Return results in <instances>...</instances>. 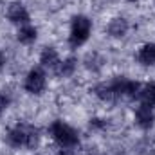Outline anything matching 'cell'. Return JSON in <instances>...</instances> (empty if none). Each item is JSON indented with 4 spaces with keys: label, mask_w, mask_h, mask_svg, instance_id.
I'll use <instances>...</instances> for the list:
<instances>
[{
    "label": "cell",
    "mask_w": 155,
    "mask_h": 155,
    "mask_svg": "<svg viewBox=\"0 0 155 155\" xmlns=\"http://www.w3.org/2000/svg\"><path fill=\"white\" fill-rule=\"evenodd\" d=\"M126 2H137V0H126Z\"/></svg>",
    "instance_id": "ffe728a7"
},
{
    "label": "cell",
    "mask_w": 155,
    "mask_h": 155,
    "mask_svg": "<svg viewBox=\"0 0 155 155\" xmlns=\"http://www.w3.org/2000/svg\"><path fill=\"white\" fill-rule=\"evenodd\" d=\"M40 139H41V135H40L38 126H35L31 123H16L5 134V143L11 148L35 150V148H38Z\"/></svg>",
    "instance_id": "6da1fadb"
},
{
    "label": "cell",
    "mask_w": 155,
    "mask_h": 155,
    "mask_svg": "<svg viewBox=\"0 0 155 155\" xmlns=\"http://www.w3.org/2000/svg\"><path fill=\"white\" fill-rule=\"evenodd\" d=\"M16 40H18L22 45H33V43L38 40V29H36L33 24L20 25L18 31H16Z\"/></svg>",
    "instance_id": "4fadbf2b"
},
{
    "label": "cell",
    "mask_w": 155,
    "mask_h": 155,
    "mask_svg": "<svg viewBox=\"0 0 155 155\" xmlns=\"http://www.w3.org/2000/svg\"><path fill=\"white\" fill-rule=\"evenodd\" d=\"M153 5H155V0H153Z\"/></svg>",
    "instance_id": "7402d4cb"
},
{
    "label": "cell",
    "mask_w": 155,
    "mask_h": 155,
    "mask_svg": "<svg viewBox=\"0 0 155 155\" xmlns=\"http://www.w3.org/2000/svg\"><path fill=\"white\" fill-rule=\"evenodd\" d=\"M76 71H78V58L76 56H67L60 61V65L56 69V74L60 78H71L74 76Z\"/></svg>",
    "instance_id": "5bb4252c"
},
{
    "label": "cell",
    "mask_w": 155,
    "mask_h": 155,
    "mask_svg": "<svg viewBox=\"0 0 155 155\" xmlns=\"http://www.w3.org/2000/svg\"><path fill=\"white\" fill-rule=\"evenodd\" d=\"M61 58H60V52L54 49V47H43L41 52H40V67H43L45 71H54L58 69Z\"/></svg>",
    "instance_id": "30bf717a"
},
{
    "label": "cell",
    "mask_w": 155,
    "mask_h": 155,
    "mask_svg": "<svg viewBox=\"0 0 155 155\" xmlns=\"http://www.w3.org/2000/svg\"><path fill=\"white\" fill-rule=\"evenodd\" d=\"M134 121L135 124L141 128V130H152L155 124V110L153 107H148V105H143L139 103V107L135 108L134 112Z\"/></svg>",
    "instance_id": "52a82bcc"
},
{
    "label": "cell",
    "mask_w": 155,
    "mask_h": 155,
    "mask_svg": "<svg viewBox=\"0 0 155 155\" xmlns=\"http://www.w3.org/2000/svg\"><path fill=\"white\" fill-rule=\"evenodd\" d=\"M96 155H105V153H96Z\"/></svg>",
    "instance_id": "44dd1931"
},
{
    "label": "cell",
    "mask_w": 155,
    "mask_h": 155,
    "mask_svg": "<svg viewBox=\"0 0 155 155\" xmlns=\"http://www.w3.org/2000/svg\"><path fill=\"white\" fill-rule=\"evenodd\" d=\"M51 139L60 146V148H74L79 144V134L74 126H71L69 123L56 119L52 121L51 128H49Z\"/></svg>",
    "instance_id": "3957f363"
},
{
    "label": "cell",
    "mask_w": 155,
    "mask_h": 155,
    "mask_svg": "<svg viewBox=\"0 0 155 155\" xmlns=\"http://www.w3.org/2000/svg\"><path fill=\"white\" fill-rule=\"evenodd\" d=\"M90 92L99 99V101H105V103H112V101H116V94H114V88H112V85H110V81L107 83V81H99V83H96V85H92L90 87Z\"/></svg>",
    "instance_id": "7c38bea8"
},
{
    "label": "cell",
    "mask_w": 155,
    "mask_h": 155,
    "mask_svg": "<svg viewBox=\"0 0 155 155\" xmlns=\"http://www.w3.org/2000/svg\"><path fill=\"white\" fill-rule=\"evenodd\" d=\"M128 31H130V22L124 16H114L107 25V35L114 40L124 38L128 35Z\"/></svg>",
    "instance_id": "9c48e42d"
},
{
    "label": "cell",
    "mask_w": 155,
    "mask_h": 155,
    "mask_svg": "<svg viewBox=\"0 0 155 155\" xmlns=\"http://www.w3.org/2000/svg\"><path fill=\"white\" fill-rule=\"evenodd\" d=\"M5 18L13 24V25H25V24H31V15L27 11V7L22 4V2H11L5 9Z\"/></svg>",
    "instance_id": "8992f818"
},
{
    "label": "cell",
    "mask_w": 155,
    "mask_h": 155,
    "mask_svg": "<svg viewBox=\"0 0 155 155\" xmlns=\"http://www.w3.org/2000/svg\"><path fill=\"white\" fill-rule=\"evenodd\" d=\"M9 105H11V96L5 90H0V117L5 114V110L9 108Z\"/></svg>",
    "instance_id": "e0dca14e"
},
{
    "label": "cell",
    "mask_w": 155,
    "mask_h": 155,
    "mask_svg": "<svg viewBox=\"0 0 155 155\" xmlns=\"http://www.w3.org/2000/svg\"><path fill=\"white\" fill-rule=\"evenodd\" d=\"M81 63H83V67H85L88 72H92V74H99V72L103 71L105 63H107V58H105L99 51H88V52L83 56Z\"/></svg>",
    "instance_id": "ba28073f"
},
{
    "label": "cell",
    "mask_w": 155,
    "mask_h": 155,
    "mask_svg": "<svg viewBox=\"0 0 155 155\" xmlns=\"http://www.w3.org/2000/svg\"><path fill=\"white\" fill-rule=\"evenodd\" d=\"M135 60L143 67H155V41L143 43L135 52Z\"/></svg>",
    "instance_id": "8fae6325"
},
{
    "label": "cell",
    "mask_w": 155,
    "mask_h": 155,
    "mask_svg": "<svg viewBox=\"0 0 155 155\" xmlns=\"http://www.w3.org/2000/svg\"><path fill=\"white\" fill-rule=\"evenodd\" d=\"M4 67H5V54L0 51V72L4 71Z\"/></svg>",
    "instance_id": "d6986e66"
},
{
    "label": "cell",
    "mask_w": 155,
    "mask_h": 155,
    "mask_svg": "<svg viewBox=\"0 0 155 155\" xmlns=\"http://www.w3.org/2000/svg\"><path fill=\"white\" fill-rule=\"evenodd\" d=\"M88 128L92 132H105L108 128V119H105V117H90Z\"/></svg>",
    "instance_id": "2e32d148"
},
{
    "label": "cell",
    "mask_w": 155,
    "mask_h": 155,
    "mask_svg": "<svg viewBox=\"0 0 155 155\" xmlns=\"http://www.w3.org/2000/svg\"><path fill=\"white\" fill-rule=\"evenodd\" d=\"M56 155H78V153L74 152V148H60Z\"/></svg>",
    "instance_id": "ac0fdd59"
},
{
    "label": "cell",
    "mask_w": 155,
    "mask_h": 155,
    "mask_svg": "<svg viewBox=\"0 0 155 155\" xmlns=\"http://www.w3.org/2000/svg\"><path fill=\"white\" fill-rule=\"evenodd\" d=\"M112 88H114V94H116L117 99L121 97H126V99H139V92H141V87L143 83L139 81H134V79H128L124 76H117L110 81Z\"/></svg>",
    "instance_id": "5b68a950"
},
{
    "label": "cell",
    "mask_w": 155,
    "mask_h": 155,
    "mask_svg": "<svg viewBox=\"0 0 155 155\" xmlns=\"http://www.w3.org/2000/svg\"><path fill=\"white\" fill-rule=\"evenodd\" d=\"M47 88V71L43 67H33L24 78V90L31 96H40Z\"/></svg>",
    "instance_id": "277c9868"
},
{
    "label": "cell",
    "mask_w": 155,
    "mask_h": 155,
    "mask_svg": "<svg viewBox=\"0 0 155 155\" xmlns=\"http://www.w3.org/2000/svg\"><path fill=\"white\" fill-rule=\"evenodd\" d=\"M92 35V20L87 15H74L71 18L69 27V47L79 49L83 47Z\"/></svg>",
    "instance_id": "7a4b0ae2"
},
{
    "label": "cell",
    "mask_w": 155,
    "mask_h": 155,
    "mask_svg": "<svg viewBox=\"0 0 155 155\" xmlns=\"http://www.w3.org/2000/svg\"><path fill=\"white\" fill-rule=\"evenodd\" d=\"M139 103L143 105H148V107H153L155 108V81L150 83H144L141 87V92H139Z\"/></svg>",
    "instance_id": "9a60e30c"
}]
</instances>
